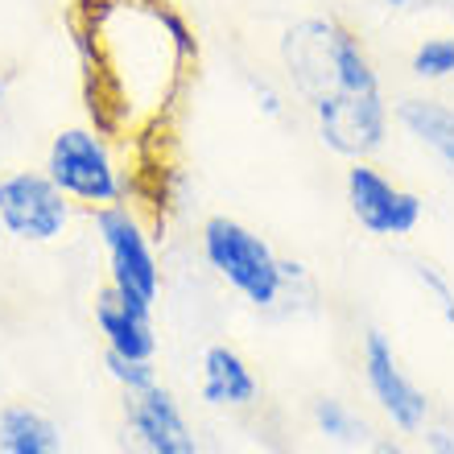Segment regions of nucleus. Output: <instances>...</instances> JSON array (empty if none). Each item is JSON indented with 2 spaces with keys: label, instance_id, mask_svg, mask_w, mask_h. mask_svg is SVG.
Segmentation results:
<instances>
[{
  "label": "nucleus",
  "instance_id": "nucleus-10",
  "mask_svg": "<svg viewBox=\"0 0 454 454\" xmlns=\"http://www.w3.org/2000/svg\"><path fill=\"white\" fill-rule=\"evenodd\" d=\"M199 396L211 409H248L261 396V384L252 376L248 359L236 347L215 343L203 351V380H199Z\"/></svg>",
  "mask_w": 454,
  "mask_h": 454
},
{
  "label": "nucleus",
  "instance_id": "nucleus-13",
  "mask_svg": "<svg viewBox=\"0 0 454 454\" xmlns=\"http://www.w3.org/2000/svg\"><path fill=\"white\" fill-rule=\"evenodd\" d=\"M314 426H318V434H323L326 442H335V446L372 442L368 421L359 418L347 401H335V396H318V401H314Z\"/></svg>",
  "mask_w": 454,
  "mask_h": 454
},
{
  "label": "nucleus",
  "instance_id": "nucleus-11",
  "mask_svg": "<svg viewBox=\"0 0 454 454\" xmlns=\"http://www.w3.org/2000/svg\"><path fill=\"white\" fill-rule=\"evenodd\" d=\"M396 120H401V129L421 149H430L442 161L446 174L454 178V108L450 104H442V99H401L396 104Z\"/></svg>",
  "mask_w": 454,
  "mask_h": 454
},
{
  "label": "nucleus",
  "instance_id": "nucleus-15",
  "mask_svg": "<svg viewBox=\"0 0 454 454\" xmlns=\"http://www.w3.org/2000/svg\"><path fill=\"white\" fill-rule=\"evenodd\" d=\"M104 368H108V376L124 388V396L132 393H145V388H153L157 380V368L153 359H124V356H112V351H104Z\"/></svg>",
  "mask_w": 454,
  "mask_h": 454
},
{
  "label": "nucleus",
  "instance_id": "nucleus-20",
  "mask_svg": "<svg viewBox=\"0 0 454 454\" xmlns=\"http://www.w3.org/2000/svg\"><path fill=\"white\" fill-rule=\"evenodd\" d=\"M388 9H409V4H418V0H384Z\"/></svg>",
  "mask_w": 454,
  "mask_h": 454
},
{
  "label": "nucleus",
  "instance_id": "nucleus-3",
  "mask_svg": "<svg viewBox=\"0 0 454 454\" xmlns=\"http://www.w3.org/2000/svg\"><path fill=\"white\" fill-rule=\"evenodd\" d=\"M46 174L74 207H87V211L124 203V191H129L124 169L112 157L104 132L91 124L54 132V141L46 149Z\"/></svg>",
  "mask_w": 454,
  "mask_h": 454
},
{
  "label": "nucleus",
  "instance_id": "nucleus-6",
  "mask_svg": "<svg viewBox=\"0 0 454 454\" xmlns=\"http://www.w3.org/2000/svg\"><path fill=\"white\" fill-rule=\"evenodd\" d=\"M71 199L50 182L46 169H17L0 178V215L4 236H17L25 244H50L71 227Z\"/></svg>",
  "mask_w": 454,
  "mask_h": 454
},
{
  "label": "nucleus",
  "instance_id": "nucleus-16",
  "mask_svg": "<svg viewBox=\"0 0 454 454\" xmlns=\"http://www.w3.org/2000/svg\"><path fill=\"white\" fill-rule=\"evenodd\" d=\"M413 277L421 281V289H426V294H434V301H438V310H442L446 323H454V289L446 286L438 273H434L430 264H413Z\"/></svg>",
  "mask_w": 454,
  "mask_h": 454
},
{
  "label": "nucleus",
  "instance_id": "nucleus-8",
  "mask_svg": "<svg viewBox=\"0 0 454 454\" xmlns=\"http://www.w3.org/2000/svg\"><path fill=\"white\" fill-rule=\"evenodd\" d=\"M124 446L129 454H199L191 421L161 384L124 401Z\"/></svg>",
  "mask_w": 454,
  "mask_h": 454
},
{
  "label": "nucleus",
  "instance_id": "nucleus-7",
  "mask_svg": "<svg viewBox=\"0 0 454 454\" xmlns=\"http://www.w3.org/2000/svg\"><path fill=\"white\" fill-rule=\"evenodd\" d=\"M364 384H368L372 401L380 405V413L393 421L396 434H421L430 421V401L418 384L405 376L401 359H396L393 343L384 339V331H368L364 335Z\"/></svg>",
  "mask_w": 454,
  "mask_h": 454
},
{
  "label": "nucleus",
  "instance_id": "nucleus-1",
  "mask_svg": "<svg viewBox=\"0 0 454 454\" xmlns=\"http://www.w3.org/2000/svg\"><path fill=\"white\" fill-rule=\"evenodd\" d=\"M281 67L306 99L318 141L331 153L359 161L384 149L388 104L380 74L372 67L359 37L335 17H301L281 37Z\"/></svg>",
  "mask_w": 454,
  "mask_h": 454
},
{
  "label": "nucleus",
  "instance_id": "nucleus-12",
  "mask_svg": "<svg viewBox=\"0 0 454 454\" xmlns=\"http://www.w3.org/2000/svg\"><path fill=\"white\" fill-rule=\"evenodd\" d=\"M0 454H62V434L42 409L4 405L0 409Z\"/></svg>",
  "mask_w": 454,
  "mask_h": 454
},
{
  "label": "nucleus",
  "instance_id": "nucleus-21",
  "mask_svg": "<svg viewBox=\"0 0 454 454\" xmlns=\"http://www.w3.org/2000/svg\"><path fill=\"white\" fill-rule=\"evenodd\" d=\"M4 91H9V74H0V99H4Z\"/></svg>",
  "mask_w": 454,
  "mask_h": 454
},
{
  "label": "nucleus",
  "instance_id": "nucleus-22",
  "mask_svg": "<svg viewBox=\"0 0 454 454\" xmlns=\"http://www.w3.org/2000/svg\"><path fill=\"white\" fill-rule=\"evenodd\" d=\"M0 239H4V215H0Z\"/></svg>",
  "mask_w": 454,
  "mask_h": 454
},
{
  "label": "nucleus",
  "instance_id": "nucleus-4",
  "mask_svg": "<svg viewBox=\"0 0 454 454\" xmlns=\"http://www.w3.org/2000/svg\"><path fill=\"white\" fill-rule=\"evenodd\" d=\"M91 215H96V236L99 248H104V261H108V286L132 306L153 310L157 298H161V261H157L153 239L137 219V211L116 203V207H99Z\"/></svg>",
  "mask_w": 454,
  "mask_h": 454
},
{
  "label": "nucleus",
  "instance_id": "nucleus-2",
  "mask_svg": "<svg viewBox=\"0 0 454 454\" xmlns=\"http://www.w3.org/2000/svg\"><path fill=\"white\" fill-rule=\"evenodd\" d=\"M203 256L215 269L219 281H227V289H236L239 298L248 306H256V310H273L277 301L286 298L281 256L269 248V239H261L239 219H227V215L207 219Z\"/></svg>",
  "mask_w": 454,
  "mask_h": 454
},
{
  "label": "nucleus",
  "instance_id": "nucleus-19",
  "mask_svg": "<svg viewBox=\"0 0 454 454\" xmlns=\"http://www.w3.org/2000/svg\"><path fill=\"white\" fill-rule=\"evenodd\" d=\"M372 454H409V450L401 438H376V442H372Z\"/></svg>",
  "mask_w": 454,
  "mask_h": 454
},
{
  "label": "nucleus",
  "instance_id": "nucleus-18",
  "mask_svg": "<svg viewBox=\"0 0 454 454\" xmlns=\"http://www.w3.org/2000/svg\"><path fill=\"white\" fill-rule=\"evenodd\" d=\"M421 438H426V450L430 454H454V430H446V426H434Z\"/></svg>",
  "mask_w": 454,
  "mask_h": 454
},
{
  "label": "nucleus",
  "instance_id": "nucleus-5",
  "mask_svg": "<svg viewBox=\"0 0 454 454\" xmlns=\"http://www.w3.org/2000/svg\"><path fill=\"white\" fill-rule=\"evenodd\" d=\"M343 191H347V207L364 231L372 236H413L426 215V203H421L413 191L396 186L384 169H376L368 157H359L347 166V178H343Z\"/></svg>",
  "mask_w": 454,
  "mask_h": 454
},
{
  "label": "nucleus",
  "instance_id": "nucleus-9",
  "mask_svg": "<svg viewBox=\"0 0 454 454\" xmlns=\"http://www.w3.org/2000/svg\"><path fill=\"white\" fill-rule=\"evenodd\" d=\"M96 326L104 335V347L112 356L124 359H153L157 356V331H153V310H141L124 301L112 286L96 294Z\"/></svg>",
  "mask_w": 454,
  "mask_h": 454
},
{
  "label": "nucleus",
  "instance_id": "nucleus-17",
  "mask_svg": "<svg viewBox=\"0 0 454 454\" xmlns=\"http://www.w3.org/2000/svg\"><path fill=\"white\" fill-rule=\"evenodd\" d=\"M252 91H256V104H261V112L264 116H281L286 112V104H281V96H277V87L273 83H252Z\"/></svg>",
  "mask_w": 454,
  "mask_h": 454
},
{
  "label": "nucleus",
  "instance_id": "nucleus-14",
  "mask_svg": "<svg viewBox=\"0 0 454 454\" xmlns=\"http://www.w3.org/2000/svg\"><path fill=\"white\" fill-rule=\"evenodd\" d=\"M409 71L426 79V83H438V79H450L454 74V37H426L413 59H409Z\"/></svg>",
  "mask_w": 454,
  "mask_h": 454
}]
</instances>
